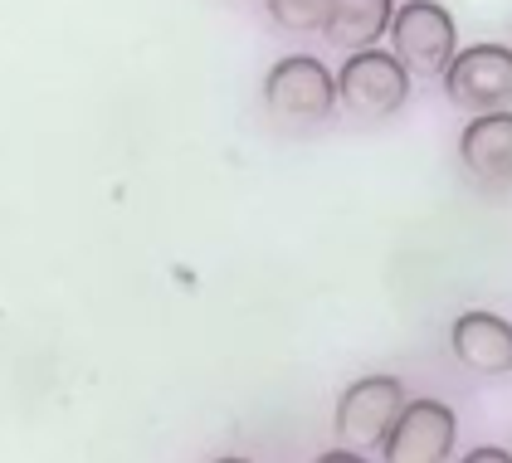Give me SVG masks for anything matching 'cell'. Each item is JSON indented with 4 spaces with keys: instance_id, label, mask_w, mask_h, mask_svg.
<instances>
[{
    "instance_id": "cell-1",
    "label": "cell",
    "mask_w": 512,
    "mask_h": 463,
    "mask_svg": "<svg viewBox=\"0 0 512 463\" xmlns=\"http://www.w3.org/2000/svg\"><path fill=\"white\" fill-rule=\"evenodd\" d=\"M410 98V69L391 49H352L347 64L337 69V103L352 117H391Z\"/></svg>"
},
{
    "instance_id": "cell-2",
    "label": "cell",
    "mask_w": 512,
    "mask_h": 463,
    "mask_svg": "<svg viewBox=\"0 0 512 463\" xmlns=\"http://www.w3.org/2000/svg\"><path fill=\"white\" fill-rule=\"evenodd\" d=\"M391 54L410 74H444L459 54V25L439 0H405L391 15Z\"/></svg>"
},
{
    "instance_id": "cell-3",
    "label": "cell",
    "mask_w": 512,
    "mask_h": 463,
    "mask_svg": "<svg viewBox=\"0 0 512 463\" xmlns=\"http://www.w3.org/2000/svg\"><path fill=\"white\" fill-rule=\"evenodd\" d=\"M444 93L464 113H498L512 108V49L508 44H469L449 59Z\"/></svg>"
},
{
    "instance_id": "cell-4",
    "label": "cell",
    "mask_w": 512,
    "mask_h": 463,
    "mask_svg": "<svg viewBox=\"0 0 512 463\" xmlns=\"http://www.w3.org/2000/svg\"><path fill=\"white\" fill-rule=\"evenodd\" d=\"M264 103L278 117L317 122V117H327L337 108V74L313 54H283L264 74Z\"/></svg>"
},
{
    "instance_id": "cell-5",
    "label": "cell",
    "mask_w": 512,
    "mask_h": 463,
    "mask_svg": "<svg viewBox=\"0 0 512 463\" xmlns=\"http://www.w3.org/2000/svg\"><path fill=\"white\" fill-rule=\"evenodd\" d=\"M454 439H459V420L444 400H405L381 449L386 463H444L454 454Z\"/></svg>"
},
{
    "instance_id": "cell-6",
    "label": "cell",
    "mask_w": 512,
    "mask_h": 463,
    "mask_svg": "<svg viewBox=\"0 0 512 463\" xmlns=\"http://www.w3.org/2000/svg\"><path fill=\"white\" fill-rule=\"evenodd\" d=\"M400 410H405V386L395 376H361L337 400V434L347 439V449H376Z\"/></svg>"
},
{
    "instance_id": "cell-7",
    "label": "cell",
    "mask_w": 512,
    "mask_h": 463,
    "mask_svg": "<svg viewBox=\"0 0 512 463\" xmlns=\"http://www.w3.org/2000/svg\"><path fill=\"white\" fill-rule=\"evenodd\" d=\"M459 161L478 186H512V108L473 113L459 132Z\"/></svg>"
},
{
    "instance_id": "cell-8",
    "label": "cell",
    "mask_w": 512,
    "mask_h": 463,
    "mask_svg": "<svg viewBox=\"0 0 512 463\" xmlns=\"http://www.w3.org/2000/svg\"><path fill=\"white\" fill-rule=\"evenodd\" d=\"M449 351L459 356V366H469L478 376H508L512 371V322L498 312H459L449 327Z\"/></svg>"
},
{
    "instance_id": "cell-9",
    "label": "cell",
    "mask_w": 512,
    "mask_h": 463,
    "mask_svg": "<svg viewBox=\"0 0 512 463\" xmlns=\"http://www.w3.org/2000/svg\"><path fill=\"white\" fill-rule=\"evenodd\" d=\"M391 0H332L322 35L342 49H371L376 39L391 30Z\"/></svg>"
},
{
    "instance_id": "cell-10",
    "label": "cell",
    "mask_w": 512,
    "mask_h": 463,
    "mask_svg": "<svg viewBox=\"0 0 512 463\" xmlns=\"http://www.w3.org/2000/svg\"><path fill=\"white\" fill-rule=\"evenodd\" d=\"M327 5L332 0H269V15H274L283 30H322L327 25Z\"/></svg>"
},
{
    "instance_id": "cell-11",
    "label": "cell",
    "mask_w": 512,
    "mask_h": 463,
    "mask_svg": "<svg viewBox=\"0 0 512 463\" xmlns=\"http://www.w3.org/2000/svg\"><path fill=\"white\" fill-rule=\"evenodd\" d=\"M459 463H512L508 449H498V444H478V449H469Z\"/></svg>"
},
{
    "instance_id": "cell-12",
    "label": "cell",
    "mask_w": 512,
    "mask_h": 463,
    "mask_svg": "<svg viewBox=\"0 0 512 463\" xmlns=\"http://www.w3.org/2000/svg\"><path fill=\"white\" fill-rule=\"evenodd\" d=\"M313 463H366L356 449H327V454H317Z\"/></svg>"
},
{
    "instance_id": "cell-13",
    "label": "cell",
    "mask_w": 512,
    "mask_h": 463,
    "mask_svg": "<svg viewBox=\"0 0 512 463\" xmlns=\"http://www.w3.org/2000/svg\"><path fill=\"white\" fill-rule=\"evenodd\" d=\"M215 463H249V459H235V454H230V459H215Z\"/></svg>"
}]
</instances>
